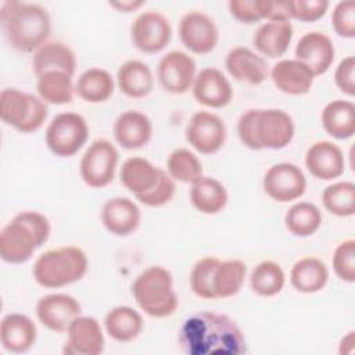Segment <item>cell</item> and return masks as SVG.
I'll return each mask as SVG.
<instances>
[{
  "instance_id": "obj_1",
  "label": "cell",
  "mask_w": 355,
  "mask_h": 355,
  "mask_svg": "<svg viewBox=\"0 0 355 355\" xmlns=\"http://www.w3.org/2000/svg\"><path fill=\"white\" fill-rule=\"evenodd\" d=\"M178 343L186 355H241L247 352L245 337L227 315L202 311L182 323Z\"/></svg>"
},
{
  "instance_id": "obj_2",
  "label": "cell",
  "mask_w": 355,
  "mask_h": 355,
  "mask_svg": "<svg viewBox=\"0 0 355 355\" xmlns=\"http://www.w3.org/2000/svg\"><path fill=\"white\" fill-rule=\"evenodd\" d=\"M0 25L10 47L21 53H35L49 42L51 32V18L47 10L28 1H3Z\"/></svg>"
},
{
  "instance_id": "obj_3",
  "label": "cell",
  "mask_w": 355,
  "mask_h": 355,
  "mask_svg": "<svg viewBox=\"0 0 355 355\" xmlns=\"http://www.w3.org/2000/svg\"><path fill=\"white\" fill-rule=\"evenodd\" d=\"M295 133V125L288 112L280 108H251L237 121L240 141L250 150H282Z\"/></svg>"
},
{
  "instance_id": "obj_4",
  "label": "cell",
  "mask_w": 355,
  "mask_h": 355,
  "mask_svg": "<svg viewBox=\"0 0 355 355\" xmlns=\"http://www.w3.org/2000/svg\"><path fill=\"white\" fill-rule=\"evenodd\" d=\"M51 225L37 211H21L0 232V258L11 265L29 261L50 237Z\"/></svg>"
},
{
  "instance_id": "obj_5",
  "label": "cell",
  "mask_w": 355,
  "mask_h": 355,
  "mask_svg": "<svg viewBox=\"0 0 355 355\" xmlns=\"http://www.w3.org/2000/svg\"><path fill=\"white\" fill-rule=\"evenodd\" d=\"M89 259L78 245H62L42 252L32 268L33 280L44 288H60L79 282L87 272Z\"/></svg>"
},
{
  "instance_id": "obj_6",
  "label": "cell",
  "mask_w": 355,
  "mask_h": 355,
  "mask_svg": "<svg viewBox=\"0 0 355 355\" xmlns=\"http://www.w3.org/2000/svg\"><path fill=\"white\" fill-rule=\"evenodd\" d=\"M132 295L139 308L151 318H168L179 306L172 273L159 265L148 266L132 283Z\"/></svg>"
},
{
  "instance_id": "obj_7",
  "label": "cell",
  "mask_w": 355,
  "mask_h": 355,
  "mask_svg": "<svg viewBox=\"0 0 355 355\" xmlns=\"http://www.w3.org/2000/svg\"><path fill=\"white\" fill-rule=\"evenodd\" d=\"M49 115L47 104L31 93L17 87H6L0 93L1 121L21 133L39 130Z\"/></svg>"
},
{
  "instance_id": "obj_8",
  "label": "cell",
  "mask_w": 355,
  "mask_h": 355,
  "mask_svg": "<svg viewBox=\"0 0 355 355\" xmlns=\"http://www.w3.org/2000/svg\"><path fill=\"white\" fill-rule=\"evenodd\" d=\"M89 139V125L76 112H60L47 125L44 140L47 148L57 157L68 158L75 155Z\"/></svg>"
},
{
  "instance_id": "obj_9",
  "label": "cell",
  "mask_w": 355,
  "mask_h": 355,
  "mask_svg": "<svg viewBox=\"0 0 355 355\" xmlns=\"http://www.w3.org/2000/svg\"><path fill=\"white\" fill-rule=\"evenodd\" d=\"M118 161L116 147L107 139H97L83 153L79 162V175L86 186L103 189L114 180Z\"/></svg>"
},
{
  "instance_id": "obj_10",
  "label": "cell",
  "mask_w": 355,
  "mask_h": 355,
  "mask_svg": "<svg viewBox=\"0 0 355 355\" xmlns=\"http://www.w3.org/2000/svg\"><path fill=\"white\" fill-rule=\"evenodd\" d=\"M133 46L146 54L162 51L172 39V25L159 11L148 10L139 14L130 26Z\"/></svg>"
},
{
  "instance_id": "obj_11",
  "label": "cell",
  "mask_w": 355,
  "mask_h": 355,
  "mask_svg": "<svg viewBox=\"0 0 355 355\" xmlns=\"http://www.w3.org/2000/svg\"><path fill=\"white\" fill-rule=\"evenodd\" d=\"M262 187L273 201L290 202L302 197L306 189V178L298 165L279 162L265 172Z\"/></svg>"
},
{
  "instance_id": "obj_12",
  "label": "cell",
  "mask_w": 355,
  "mask_h": 355,
  "mask_svg": "<svg viewBox=\"0 0 355 355\" xmlns=\"http://www.w3.org/2000/svg\"><path fill=\"white\" fill-rule=\"evenodd\" d=\"M179 37L190 53L204 55L218 46L219 28L208 14L194 10L182 17L179 22Z\"/></svg>"
},
{
  "instance_id": "obj_13",
  "label": "cell",
  "mask_w": 355,
  "mask_h": 355,
  "mask_svg": "<svg viewBox=\"0 0 355 355\" xmlns=\"http://www.w3.org/2000/svg\"><path fill=\"white\" fill-rule=\"evenodd\" d=\"M197 76L196 60L186 51L171 50L161 57L157 78L162 89L171 94L189 92Z\"/></svg>"
},
{
  "instance_id": "obj_14",
  "label": "cell",
  "mask_w": 355,
  "mask_h": 355,
  "mask_svg": "<svg viewBox=\"0 0 355 355\" xmlns=\"http://www.w3.org/2000/svg\"><path fill=\"white\" fill-rule=\"evenodd\" d=\"M227 136V129L220 116L209 111H197L186 126L187 143L200 154L218 153Z\"/></svg>"
},
{
  "instance_id": "obj_15",
  "label": "cell",
  "mask_w": 355,
  "mask_h": 355,
  "mask_svg": "<svg viewBox=\"0 0 355 355\" xmlns=\"http://www.w3.org/2000/svg\"><path fill=\"white\" fill-rule=\"evenodd\" d=\"M82 313L80 302L64 293H53L39 298L36 304V316L49 330L55 333L67 331L69 324Z\"/></svg>"
},
{
  "instance_id": "obj_16",
  "label": "cell",
  "mask_w": 355,
  "mask_h": 355,
  "mask_svg": "<svg viewBox=\"0 0 355 355\" xmlns=\"http://www.w3.org/2000/svg\"><path fill=\"white\" fill-rule=\"evenodd\" d=\"M295 58L304 62L315 76L326 73L336 57V49L331 39L319 31L306 32L295 46Z\"/></svg>"
},
{
  "instance_id": "obj_17",
  "label": "cell",
  "mask_w": 355,
  "mask_h": 355,
  "mask_svg": "<svg viewBox=\"0 0 355 355\" xmlns=\"http://www.w3.org/2000/svg\"><path fill=\"white\" fill-rule=\"evenodd\" d=\"M64 352L72 355H98L104 351L105 338L100 322L93 316H78L67 330Z\"/></svg>"
},
{
  "instance_id": "obj_18",
  "label": "cell",
  "mask_w": 355,
  "mask_h": 355,
  "mask_svg": "<svg viewBox=\"0 0 355 355\" xmlns=\"http://www.w3.org/2000/svg\"><path fill=\"white\" fill-rule=\"evenodd\" d=\"M197 103L209 108H223L233 98V89L229 79L218 68H204L197 72L191 86Z\"/></svg>"
},
{
  "instance_id": "obj_19",
  "label": "cell",
  "mask_w": 355,
  "mask_h": 355,
  "mask_svg": "<svg viewBox=\"0 0 355 355\" xmlns=\"http://www.w3.org/2000/svg\"><path fill=\"white\" fill-rule=\"evenodd\" d=\"M305 166L308 172L319 180H333L340 178L345 169L343 150L333 141L320 140L306 150Z\"/></svg>"
},
{
  "instance_id": "obj_20",
  "label": "cell",
  "mask_w": 355,
  "mask_h": 355,
  "mask_svg": "<svg viewBox=\"0 0 355 355\" xmlns=\"http://www.w3.org/2000/svg\"><path fill=\"white\" fill-rule=\"evenodd\" d=\"M115 141L126 150L144 147L153 137V122L140 111L128 110L116 116L112 125Z\"/></svg>"
},
{
  "instance_id": "obj_21",
  "label": "cell",
  "mask_w": 355,
  "mask_h": 355,
  "mask_svg": "<svg viewBox=\"0 0 355 355\" xmlns=\"http://www.w3.org/2000/svg\"><path fill=\"white\" fill-rule=\"evenodd\" d=\"M141 220L139 205L128 197H112L101 208V222L114 236L125 237L137 230Z\"/></svg>"
},
{
  "instance_id": "obj_22",
  "label": "cell",
  "mask_w": 355,
  "mask_h": 355,
  "mask_svg": "<svg viewBox=\"0 0 355 355\" xmlns=\"http://www.w3.org/2000/svg\"><path fill=\"white\" fill-rule=\"evenodd\" d=\"M225 67L232 78L250 85H261L269 75L266 60L245 46H237L229 50Z\"/></svg>"
},
{
  "instance_id": "obj_23",
  "label": "cell",
  "mask_w": 355,
  "mask_h": 355,
  "mask_svg": "<svg viewBox=\"0 0 355 355\" xmlns=\"http://www.w3.org/2000/svg\"><path fill=\"white\" fill-rule=\"evenodd\" d=\"M269 75L276 89L290 96L306 94L315 80L313 72L297 58L277 61L270 68Z\"/></svg>"
},
{
  "instance_id": "obj_24",
  "label": "cell",
  "mask_w": 355,
  "mask_h": 355,
  "mask_svg": "<svg viewBox=\"0 0 355 355\" xmlns=\"http://www.w3.org/2000/svg\"><path fill=\"white\" fill-rule=\"evenodd\" d=\"M37 327L35 322L18 312L7 313L0 323V343L12 354L28 352L36 343Z\"/></svg>"
},
{
  "instance_id": "obj_25",
  "label": "cell",
  "mask_w": 355,
  "mask_h": 355,
  "mask_svg": "<svg viewBox=\"0 0 355 355\" xmlns=\"http://www.w3.org/2000/svg\"><path fill=\"white\" fill-rule=\"evenodd\" d=\"M293 33L290 21H266L257 28L252 36V44L259 55L279 58L288 50Z\"/></svg>"
},
{
  "instance_id": "obj_26",
  "label": "cell",
  "mask_w": 355,
  "mask_h": 355,
  "mask_svg": "<svg viewBox=\"0 0 355 355\" xmlns=\"http://www.w3.org/2000/svg\"><path fill=\"white\" fill-rule=\"evenodd\" d=\"M162 168L143 157H129L121 166L119 180L136 198L151 191L159 180Z\"/></svg>"
},
{
  "instance_id": "obj_27",
  "label": "cell",
  "mask_w": 355,
  "mask_h": 355,
  "mask_svg": "<svg viewBox=\"0 0 355 355\" xmlns=\"http://www.w3.org/2000/svg\"><path fill=\"white\" fill-rule=\"evenodd\" d=\"M76 69V55L73 50L58 40L46 42L32 57V71L36 76L47 71H62L73 76Z\"/></svg>"
},
{
  "instance_id": "obj_28",
  "label": "cell",
  "mask_w": 355,
  "mask_h": 355,
  "mask_svg": "<svg viewBox=\"0 0 355 355\" xmlns=\"http://www.w3.org/2000/svg\"><path fill=\"white\" fill-rule=\"evenodd\" d=\"M116 85L125 96L130 98H143L154 89V75L146 62L140 60H129L118 68Z\"/></svg>"
},
{
  "instance_id": "obj_29",
  "label": "cell",
  "mask_w": 355,
  "mask_h": 355,
  "mask_svg": "<svg viewBox=\"0 0 355 355\" xmlns=\"http://www.w3.org/2000/svg\"><path fill=\"white\" fill-rule=\"evenodd\" d=\"M229 196L226 187L215 178L201 176L190 189L191 205L201 214L215 215L225 209Z\"/></svg>"
},
{
  "instance_id": "obj_30",
  "label": "cell",
  "mask_w": 355,
  "mask_h": 355,
  "mask_svg": "<svg viewBox=\"0 0 355 355\" xmlns=\"http://www.w3.org/2000/svg\"><path fill=\"white\" fill-rule=\"evenodd\" d=\"M144 327L140 312L128 305H118L110 309L104 318L105 333L118 343L136 340Z\"/></svg>"
},
{
  "instance_id": "obj_31",
  "label": "cell",
  "mask_w": 355,
  "mask_h": 355,
  "mask_svg": "<svg viewBox=\"0 0 355 355\" xmlns=\"http://www.w3.org/2000/svg\"><path fill=\"white\" fill-rule=\"evenodd\" d=\"M329 280V269L326 263L315 257H304L298 259L290 270L291 286L302 294H313L324 288Z\"/></svg>"
},
{
  "instance_id": "obj_32",
  "label": "cell",
  "mask_w": 355,
  "mask_h": 355,
  "mask_svg": "<svg viewBox=\"0 0 355 355\" xmlns=\"http://www.w3.org/2000/svg\"><path fill=\"white\" fill-rule=\"evenodd\" d=\"M322 126L331 137L345 140L355 133V105L348 100H333L322 110Z\"/></svg>"
},
{
  "instance_id": "obj_33",
  "label": "cell",
  "mask_w": 355,
  "mask_h": 355,
  "mask_svg": "<svg viewBox=\"0 0 355 355\" xmlns=\"http://www.w3.org/2000/svg\"><path fill=\"white\" fill-rule=\"evenodd\" d=\"M114 78L112 75L103 68H89L83 71L76 83L75 93L86 103L97 104L107 101L114 93Z\"/></svg>"
},
{
  "instance_id": "obj_34",
  "label": "cell",
  "mask_w": 355,
  "mask_h": 355,
  "mask_svg": "<svg viewBox=\"0 0 355 355\" xmlns=\"http://www.w3.org/2000/svg\"><path fill=\"white\" fill-rule=\"evenodd\" d=\"M36 90L46 104H68L75 93L72 75L62 71H47L37 76Z\"/></svg>"
},
{
  "instance_id": "obj_35",
  "label": "cell",
  "mask_w": 355,
  "mask_h": 355,
  "mask_svg": "<svg viewBox=\"0 0 355 355\" xmlns=\"http://www.w3.org/2000/svg\"><path fill=\"white\" fill-rule=\"evenodd\" d=\"M247 277V265L244 261L232 258L219 261L214 275L215 298L234 297L243 287Z\"/></svg>"
},
{
  "instance_id": "obj_36",
  "label": "cell",
  "mask_w": 355,
  "mask_h": 355,
  "mask_svg": "<svg viewBox=\"0 0 355 355\" xmlns=\"http://www.w3.org/2000/svg\"><path fill=\"white\" fill-rule=\"evenodd\" d=\"M322 225L320 209L308 201L293 204L284 215L286 229L297 237H309L315 234Z\"/></svg>"
},
{
  "instance_id": "obj_37",
  "label": "cell",
  "mask_w": 355,
  "mask_h": 355,
  "mask_svg": "<svg viewBox=\"0 0 355 355\" xmlns=\"http://www.w3.org/2000/svg\"><path fill=\"white\" fill-rule=\"evenodd\" d=\"M286 284V273L280 263L265 259L255 265L250 275V287L259 297H275Z\"/></svg>"
},
{
  "instance_id": "obj_38",
  "label": "cell",
  "mask_w": 355,
  "mask_h": 355,
  "mask_svg": "<svg viewBox=\"0 0 355 355\" xmlns=\"http://www.w3.org/2000/svg\"><path fill=\"white\" fill-rule=\"evenodd\" d=\"M166 172L175 182L191 184L202 176V164L193 151L176 148L168 155Z\"/></svg>"
},
{
  "instance_id": "obj_39",
  "label": "cell",
  "mask_w": 355,
  "mask_h": 355,
  "mask_svg": "<svg viewBox=\"0 0 355 355\" xmlns=\"http://www.w3.org/2000/svg\"><path fill=\"white\" fill-rule=\"evenodd\" d=\"M324 208L336 216L347 218L355 214V184L352 182H336L322 193Z\"/></svg>"
},
{
  "instance_id": "obj_40",
  "label": "cell",
  "mask_w": 355,
  "mask_h": 355,
  "mask_svg": "<svg viewBox=\"0 0 355 355\" xmlns=\"http://www.w3.org/2000/svg\"><path fill=\"white\" fill-rule=\"evenodd\" d=\"M219 261L220 259L216 257H204L193 265L190 272V287L197 297L216 300L214 293V275Z\"/></svg>"
},
{
  "instance_id": "obj_41",
  "label": "cell",
  "mask_w": 355,
  "mask_h": 355,
  "mask_svg": "<svg viewBox=\"0 0 355 355\" xmlns=\"http://www.w3.org/2000/svg\"><path fill=\"white\" fill-rule=\"evenodd\" d=\"M331 265L336 276L347 283L355 282V240L341 241L331 257Z\"/></svg>"
},
{
  "instance_id": "obj_42",
  "label": "cell",
  "mask_w": 355,
  "mask_h": 355,
  "mask_svg": "<svg viewBox=\"0 0 355 355\" xmlns=\"http://www.w3.org/2000/svg\"><path fill=\"white\" fill-rule=\"evenodd\" d=\"M331 26L344 39L355 37V3L352 0L338 1L331 12Z\"/></svg>"
},
{
  "instance_id": "obj_43",
  "label": "cell",
  "mask_w": 355,
  "mask_h": 355,
  "mask_svg": "<svg viewBox=\"0 0 355 355\" xmlns=\"http://www.w3.org/2000/svg\"><path fill=\"white\" fill-rule=\"evenodd\" d=\"M326 0H290L287 1L290 19L301 22H315L320 19L329 10Z\"/></svg>"
},
{
  "instance_id": "obj_44",
  "label": "cell",
  "mask_w": 355,
  "mask_h": 355,
  "mask_svg": "<svg viewBox=\"0 0 355 355\" xmlns=\"http://www.w3.org/2000/svg\"><path fill=\"white\" fill-rule=\"evenodd\" d=\"M175 191H176L175 180L169 176V173L165 169H162L159 180L155 184V187L151 191L137 197L136 200H139V202L147 207H162L173 198Z\"/></svg>"
},
{
  "instance_id": "obj_45",
  "label": "cell",
  "mask_w": 355,
  "mask_h": 355,
  "mask_svg": "<svg viewBox=\"0 0 355 355\" xmlns=\"http://www.w3.org/2000/svg\"><path fill=\"white\" fill-rule=\"evenodd\" d=\"M230 15L241 24H257L263 19L261 0H230L227 3Z\"/></svg>"
},
{
  "instance_id": "obj_46",
  "label": "cell",
  "mask_w": 355,
  "mask_h": 355,
  "mask_svg": "<svg viewBox=\"0 0 355 355\" xmlns=\"http://www.w3.org/2000/svg\"><path fill=\"white\" fill-rule=\"evenodd\" d=\"M355 58L354 55H348L340 61L334 71V83L344 94L354 97L355 94Z\"/></svg>"
},
{
  "instance_id": "obj_47",
  "label": "cell",
  "mask_w": 355,
  "mask_h": 355,
  "mask_svg": "<svg viewBox=\"0 0 355 355\" xmlns=\"http://www.w3.org/2000/svg\"><path fill=\"white\" fill-rule=\"evenodd\" d=\"M146 1L143 0H118V1H110V6L121 12H132L139 10L141 6H144Z\"/></svg>"
},
{
  "instance_id": "obj_48",
  "label": "cell",
  "mask_w": 355,
  "mask_h": 355,
  "mask_svg": "<svg viewBox=\"0 0 355 355\" xmlns=\"http://www.w3.org/2000/svg\"><path fill=\"white\" fill-rule=\"evenodd\" d=\"M354 344H355V333L354 330L348 331L340 341V348L338 352L343 354H352L354 352Z\"/></svg>"
}]
</instances>
